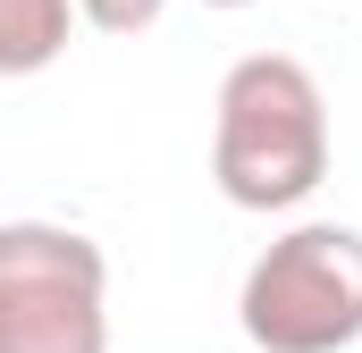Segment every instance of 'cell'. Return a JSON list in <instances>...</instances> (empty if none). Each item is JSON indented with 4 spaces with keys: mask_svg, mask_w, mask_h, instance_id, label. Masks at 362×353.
I'll return each instance as SVG.
<instances>
[{
    "mask_svg": "<svg viewBox=\"0 0 362 353\" xmlns=\"http://www.w3.org/2000/svg\"><path fill=\"white\" fill-rule=\"evenodd\" d=\"M211 176L236 210H295L329 176V101L303 59L253 51L219 76L211 118Z\"/></svg>",
    "mask_w": 362,
    "mask_h": 353,
    "instance_id": "6da1fadb",
    "label": "cell"
},
{
    "mask_svg": "<svg viewBox=\"0 0 362 353\" xmlns=\"http://www.w3.org/2000/svg\"><path fill=\"white\" fill-rule=\"evenodd\" d=\"M76 8H85V25H101V34H144V25H160L169 0H76Z\"/></svg>",
    "mask_w": 362,
    "mask_h": 353,
    "instance_id": "5b68a950",
    "label": "cell"
},
{
    "mask_svg": "<svg viewBox=\"0 0 362 353\" xmlns=\"http://www.w3.org/2000/svg\"><path fill=\"white\" fill-rule=\"evenodd\" d=\"M202 8H253V0H202Z\"/></svg>",
    "mask_w": 362,
    "mask_h": 353,
    "instance_id": "8992f818",
    "label": "cell"
},
{
    "mask_svg": "<svg viewBox=\"0 0 362 353\" xmlns=\"http://www.w3.org/2000/svg\"><path fill=\"white\" fill-rule=\"evenodd\" d=\"M236 328L262 353H346L362 345V236L337 219L286 227L245 269Z\"/></svg>",
    "mask_w": 362,
    "mask_h": 353,
    "instance_id": "7a4b0ae2",
    "label": "cell"
},
{
    "mask_svg": "<svg viewBox=\"0 0 362 353\" xmlns=\"http://www.w3.org/2000/svg\"><path fill=\"white\" fill-rule=\"evenodd\" d=\"M76 0H0V76H42L68 51Z\"/></svg>",
    "mask_w": 362,
    "mask_h": 353,
    "instance_id": "277c9868",
    "label": "cell"
},
{
    "mask_svg": "<svg viewBox=\"0 0 362 353\" xmlns=\"http://www.w3.org/2000/svg\"><path fill=\"white\" fill-rule=\"evenodd\" d=\"M0 353H110V261L51 219L0 227Z\"/></svg>",
    "mask_w": 362,
    "mask_h": 353,
    "instance_id": "3957f363",
    "label": "cell"
}]
</instances>
